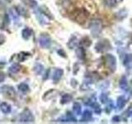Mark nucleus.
<instances>
[{"instance_id":"obj_1","label":"nucleus","mask_w":132,"mask_h":124,"mask_svg":"<svg viewBox=\"0 0 132 124\" xmlns=\"http://www.w3.org/2000/svg\"><path fill=\"white\" fill-rule=\"evenodd\" d=\"M104 62L106 67L111 72H115L117 70V58L111 54H106L104 56Z\"/></svg>"},{"instance_id":"obj_2","label":"nucleus","mask_w":132,"mask_h":124,"mask_svg":"<svg viewBox=\"0 0 132 124\" xmlns=\"http://www.w3.org/2000/svg\"><path fill=\"white\" fill-rule=\"evenodd\" d=\"M90 31L92 35L95 37L98 36L102 31V22L99 19H94L90 23Z\"/></svg>"},{"instance_id":"obj_3","label":"nucleus","mask_w":132,"mask_h":124,"mask_svg":"<svg viewBox=\"0 0 132 124\" xmlns=\"http://www.w3.org/2000/svg\"><path fill=\"white\" fill-rule=\"evenodd\" d=\"M95 50L98 53H103L111 50V45L107 39H102L95 45Z\"/></svg>"},{"instance_id":"obj_4","label":"nucleus","mask_w":132,"mask_h":124,"mask_svg":"<svg viewBox=\"0 0 132 124\" xmlns=\"http://www.w3.org/2000/svg\"><path fill=\"white\" fill-rule=\"evenodd\" d=\"M34 116L31 113V112L28 109H25L20 115L19 121L21 122H34Z\"/></svg>"},{"instance_id":"obj_5","label":"nucleus","mask_w":132,"mask_h":124,"mask_svg":"<svg viewBox=\"0 0 132 124\" xmlns=\"http://www.w3.org/2000/svg\"><path fill=\"white\" fill-rule=\"evenodd\" d=\"M39 44L42 48H49L51 44V39L48 34H41L39 37Z\"/></svg>"},{"instance_id":"obj_6","label":"nucleus","mask_w":132,"mask_h":124,"mask_svg":"<svg viewBox=\"0 0 132 124\" xmlns=\"http://www.w3.org/2000/svg\"><path fill=\"white\" fill-rule=\"evenodd\" d=\"M1 92L3 94V95L8 97V98H12L15 95V90L12 87L10 86H3L1 88Z\"/></svg>"},{"instance_id":"obj_7","label":"nucleus","mask_w":132,"mask_h":124,"mask_svg":"<svg viewBox=\"0 0 132 124\" xmlns=\"http://www.w3.org/2000/svg\"><path fill=\"white\" fill-rule=\"evenodd\" d=\"M126 103H127V98H126V96H124V95L119 96L117 98V111L122 110Z\"/></svg>"},{"instance_id":"obj_8","label":"nucleus","mask_w":132,"mask_h":124,"mask_svg":"<svg viewBox=\"0 0 132 124\" xmlns=\"http://www.w3.org/2000/svg\"><path fill=\"white\" fill-rule=\"evenodd\" d=\"M123 65L127 69H132V54H126L123 59Z\"/></svg>"},{"instance_id":"obj_9","label":"nucleus","mask_w":132,"mask_h":124,"mask_svg":"<svg viewBox=\"0 0 132 124\" xmlns=\"http://www.w3.org/2000/svg\"><path fill=\"white\" fill-rule=\"evenodd\" d=\"M92 118H93L92 112H91L90 110H88V109H86L82 115V118L80 120V122H88L91 121V120H92Z\"/></svg>"},{"instance_id":"obj_10","label":"nucleus","mask_w":132,"mask_h":124,"mask_svg":"<svg viewBox=\"0 0 132 124\" xmlns=\"http://www.w3.org/2000/svg\"><path fill=\"white\" fill-rule=\"evenodd\" d=\"M63 74H64V70L62 69H56L55 70V72H54L53 74V81L54 83H58L60 80V79L62 78V76H63Z\"/></svg>"},{"instance_id":"obj_11","label":"nucleus","mask_w":132,"mask_h":124,"mask_svg":"<svg viewBox=\"0 0 132 124\" xmlns=\"http://www.w3.org/2000/svg\"><path fill=\"white\" fill-rule=\"evenodd\" d=\"M88 12H87L85 10H81L78 12L76 20L78 21V22H84L85 20L88 18Z\"/></svg>"},{"instance_id":"obj_12","label":"nucleus","mask_w":132,"mask_h":124,"mask_svg":"<svg viewBox=\"0 0 132 124\" xmlns=\"http://www.w3.org/2000/svg\"><path fill=\"white\" fill-rule=\"evenodd\" d=\"M119 86H120V88H121V89L123 91H127L129 89V84H128V81L126 76H122L121 78V80H120V82H119Z\"/></svg>"},{"instance_id":"obj_13","label":"nucleus","mask_w":132,"mask_h":124,"mask_svg":"<svg viewBox=\"0 0 132 124\" xmlns=\"http://www.w3.org/2000/svg\"><path fill=\"white\" fill-rule=\"evenodd\" d=\"M60 122H76L77 120L71 113H68L64 118L60 119Z\"/></svg>"},{"instance_id":"obj_14","label":"nucleus","mask_w":132,"mask_h":124,"mask_svg":"<svg viewBox=\"0 0 132 124\" xmlns=\"http://www.w3.org/2000/svg\"><path fill=\"white\" fill-rule=\"evenodd\" d=\"M115 16L118 20H123L127 17V11L125 9V8H123V9H121L120 11H118L117 13L115 14Z\"/></svg>"},{"instance_id":"obj_15","label":"nucleus","mask_w":132,"mask_h":124,"mask_svg":"<svg viewBox=\"0 0 132 124\" xmlns=\"http://www.w3.org/2000/svg\"><path fill=\"white\" fill-rule=\"evenodd\" d=\"M0 109H1V111L3 113H9L12 110V107L8 103H2L1 104H0Z\"/></svg>"},{"instance_id":"obj_16","label":"nucleus","mask_w":132,"mask_h":124,"mask_svg":"<svg viewBox=\"0 0 132 124\" xmlns=\"http://www.w3.org/2000/svg\"><path fill=\"white\" fill-rule=\"evenodd\" d=\"M73 111L75 115H80L82 113V106L79 103H74L73 105Z\"/></svg>"},{"instance_id":"obj_17","label":"nucleus","mask_w":132,"mask_h":124,"mask_svg":"<svg viewBox=\"0 0 132 124\" xmlns=\"http://www.w3.org/2000/svg\"><path fill=\"white\" fill-rule=\"evenodd\" d=\"M22 37L25 40H28L32 35V31L30 28H25L24 30H22Z\"/></svg>"},{"instance_id":"obj_18","label":"nucleus","mask_w":132,"mask_h":124,"mask_svg":"<svg viewBox=\"0 0 132 124\" xmlns=\"http://www.w3.org/2000/svg\"><path fill=\"white\" fill-rule=\"evenodd\" d=\"M76 55H77V57L78 58V59H80V60L84 59V57H85L84 49L82 47H78L76 51Z\"/></svg>"},{"instance_id":"obj_19","label":"nucleus","mask_w":132,"mask_h":124,"mask_svg":"<svg viewBox=\"0 0 132 124\" xmlns=\"http://www.w3.org/2000/svg\"><path fill=\"white\" fill-rule=\"evenodd\" d=\"M43 70H44V66L40 64V63H37L34 66V71L36 72V74H41L43 72Z\"/></svg>"},{"instance_id":"obj_20","label":"nucleus","mask_w":132,"mask_h":124,"mask_svg":"<svg viewBox=\"0 0 132 124\" xmlns=\"http://www.w3.org/2000/svg\"><path fill=\"white\" fill-rule=\"evenodd\" d=\"M73 99V97L70 94H64L63 97L61 98V103L62 104H65V103H69Z\"/></svg>"},{"instance_id":"obj_21","label":"nucleus","mask_w":132,"mask_h":124,"mask_svg":"<svg viewBox=\"0 0 132 124\" xmlns=\"http://www.w3.org/2000/svg\"><path fill=\"white\" fill-rule=\"evenodd\" d=\"M104 4L108 7H113L117 4V0H103Z\"/></svg>"},{"instance_id":"obj_22","label":"nucleus","mask_w":132,"mask_h":124,"mask_svg":"<svg viewBox=\"0 0 132 124\" xmlns=\"http://www.w3.org/2000/svg\"><path fill=\"white\" fill-rule=\"evenodd\" d=\"M21 69V66L18 64H14L12 66H10L9 69H8V71L11 73H18Z\"/></svg>"},{"instance_id":"obj_23","label":"nucleus","mask_w":132,"mask_h":124,"mask_svg":"<svg viewBox=\"0 0 132 124\" xmlns=\"http://www.w3.org/2000/svg\"><path fill=\"white\" fill-rule=\"evenodd\" d=\"M109 98H108V94L107 93H102L100 95V101L103 104H106V103L108 102Z\"/></svg>"},{"instance_id":"obj_24","label":"nucleus","mask_w":132,"mask_h":124,"mask_svg":"<svg viewBox=\"0 0 132 124\" xmlns=\"http://www.w3.org/2000/svg\"><path fill=\"white\" fill-rule=\"evenodd\" d=\"M18 89L22 93H27L29 91V86L25 83H22L18 85Z\"/></svg>"},{"instance_id":"obj_25","label":"nucleus","mask_w":132,"mask_h":124,"mask_svg":"<svg viewBox=\"0 0 132 124\" xmlns=\"http://www.w3.org/2000/svg\"><path fill=\"white\" fill-rule=\"evenodd\" d=\"M10 12H11V15L14 21L18 20V16H19V12H18V9H15L14 7H12L10 9Z\"/></svg>"},{"instance_id":"obj_26","label":"nucleus","mask_w":132,"mask_h":124,"mask_svg":"<svg viewBox=\"0 0 132 124\" xmlns=\"http://www.w3.org/2000/svg\"><path fill=\"white\" fill-rule=\"evenodd\" d=\"M91 107H93V110L95 112V113H97V114H101L102 113V109H101V107L100 105L98 104V103L96 102L95 103H93V104L91 106Z\"/></svg>"},{"instance_id":"obj_27","label":"nucleus","mask_w":132,"mask_h":124,"mask_svg":"<svg viewBox=\"0 0 132 124\" xmlns=\"http://www.w3.org/2000/svg\"><path fill=\"white\" fill-rule=\"evenodd\" d=\"M106 103H108L106 106V107L105 109V111L106 112V113H110V112L113 109V107H114V105H113V102L111 101V100H108V102H107Z\"/></svg>"},{"instance_id":"obj_28","label":"nucleus","mask_w":132,"mask_h":124,"mask_svg":"<svg viewBox=\"0 0 132 124\" xmlns=\"http://www.w3.org/2000/svg\"><path fill=\"white\" fill-rule=\"evenodd\" d=\"M91 43H92V42H91V40L88 39V37H84V38L82 39V41H81V44H82L86 47H89V45H91Z\"/></svg>"},{"instance_id":"obj_29","label":"nucleus","mask_w":132,"mask_h":124,"mask_svg":"<svg viewBox=\"0 0 132 124\" xmlns=\"http://www.w3.org/2000/svg\"><path fill=\"white\" fill-rule=\"evenodd\" d=\"M24 3L29 7H34L36 6V2L35 0H24Z\"/></svg>"},{"instance_id":"obj_30","label":"nucleus","mask_w":132,"mask_h":124,"mask_svg":"<svg viewBox=\"0 0 132 124\" xmlns=\"http://www.w3.org/2000/svg\"><path fill=\"white\" fill-rule=\"evenodd\" d=\"M77 38H76V37H73V38L71 39V40H70L69 41V47H70V48H73L74 47H75V45H77Z\"/></svg>"},{"instance_id":"obj_31","label":"nucleus","mask_w":132,"mask_h":124,"mask_svg":"<svg viewBox=\"0 0 132 124\" xmlns=\"http://www.w3.org/2000/svg\"><path fill=\"white\" fill-rule=\"evenodd\" d=\"M111 121H112V122H115V123H118L121 122V118L119 117V116H114V117L112 118V119H111Z\"/></svg>"},{"instance_id":"obj_32","label":"nucleus","mask_w":132,"mask_h":124,"mask_svg":"<svg viewBox=\"0 0 132 124\" xmlns=\"http://www.w3.org/2000/svg\"><path fill=\"white\" fill-rule=\"evenodd\" d=\"M5 79V74L3 72H0V83L3 82Z\"/></svg>"},{"instance_id":"obj_33","label":"nucleus","mask_w":132,"mask_h":124,"mask_svg":"<svg viewBox=\"0 0 132 124\" xmlns=\"http://www.w3.org/2000/svg\"><path fill=\"white\" fill-rule=\"evenodd\" d=\"M4 41H5V38H4V36H2V35H0V45L3 44L4 42Z\"/></svg>"},{"instance_id":"obj_34","label":"nucleus","mask_w":132,"mask_h":124,"mask_svg":"<svg viewBox=\"0 0 132 124\" xmlns=\"http://www.w3.org/2000/svg\"><path fill=\"white\" fill-rule=\"evenodd\" d=\"M128 116L132 118V107H130V109L128 110Z\"/></svg>"},{"instance_id":"obj_35","label":"nucleus","mask_w":132,"mask_h":124,"mask_svg":"<svg viewBox=\"0 0 132 124\" xmlns=\"http://www.w3.org/2000/svg\"><path fill=\"white\" fill-rule=\"evenodd\" d=\"M4 65H5V63H3V62H0V69H2Z\"/></svg>"},{"instance_id":"obj_36","label":"nucleus","mask_w":132,"mask_h":124,"mask_svg":"<svg viewBox=\"0 0 132 124\" xmlns=\"http://www.w3.org/2000/svg\"><path fill=\"white\" fill-rule=\"evenodd\" d=\"M121 1H123V0H121Z\"/></svg>"}]
</instances>
